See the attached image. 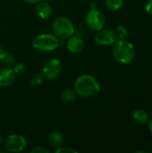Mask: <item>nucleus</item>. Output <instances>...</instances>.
Returning a JSON list of instances; mask_svg holds the SVG:
<instances>
[{
    "mask_svg": "<svg viewBox=\"0 0 152 153\" xmlns=\"http://www.w3.org/2000/svg\"><path fill=\"white\" fill-rule=\"evenodd\" d=\"M73 90L77 96L82 98H91L99 93L101 86L98 79L93 75L82 74L75 80Z\"/></svg>",
    "mask_w": 152,
    "mask_h": 153,
    "instance_id": "f257e3e1",
    "label": "nucleus"
},
{
    "mask_svg": "<svg viewBox=\"0 0 152 153\" xmlns=\"http://www.w3.org/2000/svg\"><path fill=\"white\" fill-rule=\"evenodd\" d=\"M134 45L126 39H119L113 44V56L115 59L123 65L132 63L135 58Z\"/></svg>",
    "mask_w": 152,
    "mask_h": 153,
    "instance_id": "f03ea898",
    "label": "nucleus"
},
{
    "mask_svg": "<svg viewBox=\"0 0 152 153\" xmlns=\"http://www.w3.org/2000/svg\"><path fill=\"white\" fill-rule=\"evenodd\" d=\"M51 28L53 34L59 39H67L75 33V27L73 22L65 16L56 18Z\"/></svg>",
    "mask_w": 152,
    "mask_h": 153,
    "instance_id": "7ed1b4c3",
    "label": "nucleus"
},
{
    "mask_svg": "<svg viewBox=\"0 0 152 153\" xmlns=\"http://www.w3.org/2000/svg\"><path fill=\"white\" fill-rule=\"evenodd\" d=\"M60 46V39L54 34L44 33L38 35L32 41V47L40 52H50Z\"/></svg>",
    "mask_w": 152,
    "mask_h": 153,
    "instance_id": "20e7f679",
    "label": "nucleus"
},
{
    "mask_svg": "<svg viewBox=\"0 0 152 153\" xmlns=\"http://www.w3.org/2000/svg\"><path fill=\"white\" fill-rule=\"evenodd\" d=\"M85 22L90 30L98 31L104 28L106 18L103 13L97 8H90L85 16Z\"/></svg>",
    "mask_w": 152,
    "mask_h": 153,
    "instance_id": "39448f33",
    "label": "nucleus"
},
{
    "mask_svg": "<svg viewBox=\"0 0 152 153\" xmlns=\"http://www.w3.org/2000/svg\"><path fill=\"white\" fill-rule=\"evenodd\" d=\"M62 63L57 58L48 59L43 66L42 75L47 80H56L62 73Z\"/></svg>",
    "mask_w": 152,
    "mask_h": 153,
    "instance_id": "423d86ee",
    "label": "nucleus"
},
{
    "mask_svg": "<svg viewBox=\"0 0 152 153\" xmlns=\"http://www.w3.org/2000/svg\"><path fill=\"white\" fill-rule=\"evenodd\" d=\"M5 150L9 152H21L27 147L26 139L21 134H10L4 142Z\"/></svg>",
    "mask_w": 152,
    "mask_h": 153,
    "instance_id": "0eeeda50",
    "label": "nucleus"
},
{
    "mask_svg": "<svg viewBox=\"0 0 152 153\" xmlns=\"http://www.w3.org/2000/svg\"><path fill=\"white\" fill-rule=\"evenodd\" d=\"M95 42L99 46H111L117 40V36L113 30H99L94 37Z\"/></svg>",
    "mask_w": 152,
    "mask_h": 153,
    "instance_id": "6e6552de",
    "label": "nucleus"
},
{
    "mask_svg": "<svg viewBox=\"0 0 152 153\" xmlns=\"http://www.w3.org/2000/svg\"><path fill=\"white\" fill-rule=\"evenodd\" d=\"M85 46L84 40L82 39V38L79 35H72L70 38L67 39V42H66V47L67 49L71 52V53H80L83 50Z\"/></svg>",
    "mask_w": 152,
    "mask_h": 153,
    "instance_id": "1a4fd4ad",
    "label": "nucleus"
},
{
    "mask_svg": "<svg viewBox=\"0 0 152 153\" xmlns=\"http://www.w3.org/2000/svg\"><path fill=\"white\" fill-rule=\"evenodd\" d=\"M16 74L13 69L2 68L0 69V87H8L15 80Z\"/></svg>",
    "mask_w": 152,
    "mask_h": 153,
    "instance_id": "9d476101",
    "label": "nucleus"
},
{
    "mask_svg": "<svg viewBox=\"0 0 152 153\" xmlns=\"http://www.w3.org/2000/svg\"><path fill=\"white\" fill-rule=\"evenodd\" d=\"M36 13L40 19L47 20L51 17L53 13V8L48 3L40 1L36 5Z\"/></svg>",
    "mask_w": 152,
    "mask_h": 153,
    "instance_id": "9b49d317",
    "label": "nucleus"
},
{
    "mask_svg": "<svg viewBox=\"0 0 152 153\" xmlns=\"http://www.w3.org/2000/svg\"><path fill=\"white\" fill-rule=\"evenodd\" d=\"M132 118L135 124L143 126L149 122L150 116L144 109H135L132 113Z\"/></svg>",
    "mask_w": 152,
    "mask_h": 153,
    "instance_id": "f8f14e48",
    "label": "nucleus"
},
{
    "mask_svg": "<svg viewBox=\"0 0 152 153\" xmlns=\"http://www.w3.org/2000/svg\"><path fill=\"white\" fill-rule=\"evenodd\" d=\"M48 142L54 147H60L63 145V143L65 142V136L60 131L55 130L49 134Z\"/></svg>",
    "mask_w": 152,
    "mask_h": 153,
    "instance_id": "ddd939ff",
    "label": "nucleus"
},
{
    "mask_svg": "<svg viewBox=\"0 0 152 153\" xmlns=\"http://www.w3.org/2000/svg\"><path fill=\"white\" fill-rule=\"evenodd\" d=\"M76 97H77V94L74 91V90H69L68 89V90H65L62 92V94L60 96V99H61L63 103L71 104L76 100Z\"/></svg>",
    "mask_w": 152,
    "mask_h": 153,
    "instance_id": "4468645a",
    "label": "nucleus"
},
{
    "mask_svg": "<svg viewBox=\"0 0 152 153\" xmlns=\"http://www.w3.org/2000/svg\"><path fill=\"white\" fill-rule=\"evenodd\" d=\"M106 7L110 11H118L124 4V0H105Z\"/></svg>",
    "mask_w": 152,
    "mask_h": 153,
    "instance_id": "2eb2a0df",
    "label": "nucleus"
},
{
    "mask_svg": "<svg viewBox=\"0 0 152 153\" xmlns=\"http://www.w3.org/2000/svg\"><path fill=\"white\" fill-rule=\"evenodd\" d=\"M0 62H1L3 65H6V66H11V65H13V63H14V56H13L12 54H10V53H8V52L5 51V52L4 53V55L1 56Z\"/></svg>",
    "mask_w": 152,
    "mask_h": 153,
    "instance_id": "dca6fc26",
    "label": "nucleus"
},
{
    "mask_svg": "<svg viewBox=\"0 0 152 153\" xmlns=\"http://www.w3.org/2000/svg\"><path fill=\"white\" fill-rule=\"evenodd\" d=\"M116 36L119 39H126L129 35V30L126 26L120 24L116 27Z\"/></svg>",
    "mask_w": 152,
    "mask_h": 153,
    "instance_id": "f3484780",
    "label": "nucleus"
},
{
    "mask_svg": "<svg viewBox=\"0 0 152 153\" xmlns=\"http://www.w3.org/2000/svg\"><path fill=\"white\" fill-rule=\"evenodd\" d=\"M43 79H44V76L42 75V74H36L31 77L30 84L32 86H39L42 83Z\"/></svg>",
    "mask_w": 152,
    "mask_h": 153,
    "instance_id": "a211bd4d",
    "label": "nucleus"
},
{
    "mask_svg": "<svg viewBox=\"0 0 152 153\" xmlns=\"http://www.w3.org/2000/svg\"><path fill=\"white\" fill-rule=\"evenodd\" d=\"M13 70V72H14V74L16 75H22V74H24V72L26 70V67L22 63H18V64H16L14 65Z\"/></svg>",
    "mask_w": 152,
    "mask_h": 153,
    "instance_id": "6ab92c4d",
    "label": "nucleus"
},
{
    "mask_svg": "<svg viewBox=\"0 0 152 153\" xmlns=\"http://www.w3.org/2000/svg\"><path fill=\"white\" fill-rule=\"evenodd\" d=\"M56 153H77V151L71 147H68V146H66V147L60 146L56 151Z\"/></svg>",
    "mask_w": 152,
    "mask_h": 153,
    "instance_id": "aec40b11",
    "label": "nucleus"
},
{
    "mask_svg": "<svg viewBox=\"0 0 152 153\" xmlns=\"http://www.w3.org/2000/svg\"><path fill=\"white\" fill-rule=\"evenodd\" d=\"M31 153H49V151L43 147V146H37V147H34L31 151H30Z\"/></svg>",
    "mask_w": 152,
    "mask_h": 153,
    "instance_id": "412c9836",
    "label": "nucleus"
},
{
    "mask_svg": "<svg viewBox=\"0 0 152 153\" xmlns=\"http://www.w3.org/2000/svg\"><path fill=\"white\" fill-rule=\"evenodd\" d=\"M145 11L148 14L152 15V0H148L145 4Z\"/></svg>",
    "mask_w": 152,
    "mask_h": 153,
    "instance_id": "4be33fe9",
    "label": "nucleus"
},
{
    "mask_svg": "<svg viewBox=\"0 0 152 153\" xmlns=\"http://www.w3.org/2000/svg\"><path fill=\"white\" fill-rule=\"evenodd\" d=\"M23 2H25V3H27V4H38L39 2H40V1H42V0H22Z\"/></svg>",
    "mask_w": 152,
    "mask_h": 153,
    "instance_id": "5701e85b",
    "label": "nucleus"
},
{
    "mask_svg": "<svg viewBox=\"0 0 152 153\" xmlns=\"http://www.w3.org/2000/svg\"><path fill=\"white\" fill-rule=\"evenodd\" d=\"M148 125H149V129H150L151 133L152 134V117L151 118H150V120H149V122H148Z\"/></svg>",
    "mask_w": 152,
    "mask_h": 153,
    "instance_id": "b1692460",
    "label": "nucleus"
},
{
    "mask_svg": "<svg viewBox=\"0 0 152 153\" xmlns=\"http://www.w3.org/2000/svg\"><path fill=\"white\" fill-rule=\"evenodd\" d=\"M5 52V50L4 49V48H2L1 46H0V58H1V56L4 55V53Z\"/></svg>",
    "mask_w": 152,
    "mask_h": 153,
    "instance_id": "393cba45",
    "label": "nucleus"
},
{
    "mask_svg": "<svg viewBox=\"0 0 152 153\" xmlns=\"http://www.w3.org/2000/svg\"><path fill=\"white\" fill-rule=\"evenodd\" d=\"M1 142H2V135H1V134H0V144H1Z\"/></svg>",
    "mask_w": 152,
    "mask_h": 153,
    "instance_id": "a878e982",
    "label": "nucleus"
}]
</instances>
